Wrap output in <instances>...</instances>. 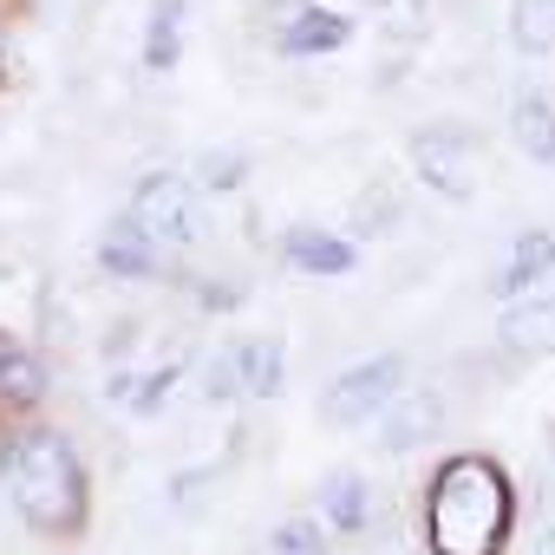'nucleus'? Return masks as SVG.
<instances>
[{"label":"nucleus","mask_w":555,"mask_h":555,"mask_svg":"<svg viewBox=\"0 0 555 555\" xmlns=\"http://www.w3.org/2000/svg\"><path fill=\"white\" fill-rule=\"evenodd\" d=\"M321 509H327L334 529H366V522H373V490H366V477H360V470H327V477H321Z\"/></svg>","instance_id":"4468645a"},{"label":"nucleus","mask_w":555,"mask_h":555,"mask_svg":"<svg viewBox=\"0 0 555 555\" xmlns=\"http://www.w3.org/2000/svg\"><path fill=\"white\" fill-rule=\"evenodd\" d=\"M496 340H503L509 353H555V295H529V301H516V308L503 314Z\"/></svg>","instance_id":"9d476101"},{"label":"nucleus","mask_w":555,"mask_h":555,"mask_svg":"<svg viewBox=\"0 0 555 555\" xmlns=\"http://www.w3.org/2000/svg\"><path fill=\"white\" fill-rule=\"evenodd\" d=\"M451 425V392L444 386H418V392H399L386 412H379V451L386 457H412V451H431Z\"/></svg>","instance_id":"423d86ee"},{"label":"nucleus","mask_w":555,"mask_h":555,"mask_svg":"<svg viewBox=\"0 0 555 555\" xmlns=\"http://www.w3.org/2000/svg\"><path fill=\"white\" fill-rule=\"evenodd\" d=\"M509 138H516L522 157L555 164V105H548L542 92H516V99H509Z\"/></svg>","instance_id":"f8f14e48"},{"label":"nucleus","mask_w":555,"mask_h":555,"mask_svg":"<svg viewBox=\"0 0 555 555\" xmlns=\"http://www.w3.org/2000/svg\"><path fill=\"white\" fill-rule=\"evenodd\" d=\"M0 496L34 535H79L86 529V464L60 425H21L0 444Z\"/></svg>","instance_id":"f257e3e1"},{"label":"nucleus","mask_w":555,"mask_h":555,"mask_svg":"<svg viewBox=\"0 0 555 555\" xmlns=\"http://www.w3.org/2000/svg\"><path fill=\"white\" fill-rule=\"evenodd\" d=\"M399 222V196H392V183H366V196L353 203V229L360 235H386Z\"/></svg>","instance_id":"a211bd4d"},{"label":"nucleus","mask_w":555,"mask_h":555,"mask_svg":"<svg viewBox=\"0 0 555 555\" xmlns=\"http://www.w3.org/2000/svg\"><path fill=\"white\" fill-rule=\"evenodd\" d=\"M242 170H248V164H242L235 151H209V157L196 164V177H190V183H196V190H209V196H229V190L242 183Z\"/></svg>","instance_id":"6ab92c4d"},{"label":"nucleus","mask_w":555,"mask_h":555,"mask_svg":"<svg viewBox=\"0 0 555 555\" xmlns=\"http://www.w3.org/2000/svg\"><path fill=\"white\" fill-rule=\"evenodd\" d=\"M509 40H516V53L548 60L555 53V0H509Z\"/></svg>","instance_id":"2eb2a0df"},{"label":"nucleus","mask_w":555,"mask_h":555,"mask_svg":"<svg viewBox=\"0 0 555 555\" xmlns=\"http://www.w3.org/2000/svg\"><path fill=\"white\" fill-rule=\"evenodd\" d=\"M99 268L118 274V282H157V274H164V261L151 255V242H144L125 216H112V229H105V242H99Z\"/></svg>","instance_id":"6e6552de"},{"label":"nucleus","mask_w":555,"mask_h":555,"mask_svg":"<svg viewBox=\"0 0 555 555\" xmlns=\"http://www.w3.org/2000/svg\"><path fill=\"white\" fill-rule=\"evenodd\" d=\"M405 392V360L399 353H379V360H360L353 373H340L321 399V418L327 425H379V412Z\"/></svg>","instance_id":"39448f33"},{"label":"nucleus","mask_w":555,"mask_h":555,"mask_svg":"<svg viewBox=\"0 0 555 555\" xmlns=\"http://www.w3.org/2000/svg\"><path fill=\"white\" fill-rule=\"evenodd\" d=\"M412 170L444 196V203H464L470 196V177H477V131L457 125V118H431L412 131Z\"/></svg>","instance_id":"20e7f679"},{"label":"nucleus","mask_w":555,"mask_h":555,"mask_svg":"<svg viewBox=\"0 0 555 555\" xmlns=\"http://www.w3.org/2000/svg\"><path fill=\"white\" fill-rule=\"evenodd\" d=\"M144 242H151V255L170 268V261H183L203 235H209V222H203V203H196V183L183 177V170H151V177H138V190L125 196V209H118Z\"/></svg>","instance_id":"7ed1b4c3"},{"label":"nucleus","mask_w":555,"mask_h":555,"mask_svg":"<svg viewBox=\"0 0 555 555\" xmlns=\"http://www.w3.org/2000/svg\"><path fill=\"white\" fill-rule=\"evenodd\" d=\"M261 555H327V535H321V522L288 516V522L268 529V548H261Z\"/></svg>","instance_id":"f3484780"},{"label":"nucleus","mask_w":555,"mask_h":555,"mask_svg":"<svg viewBox=\"0 0 555 555\" xmlns=\"http://www.w3.org/2000/svg\"><path fill=\"white\" fill-rule=\"evenodd\" d=\"M177 53H183V0H157L151 27H144V66L151 73H170Z\"/></svg>","instance_id":"dca6fc26"},{"label":"nucleus","mask_w":555,"mask_h":555,"mask_svg":"<svg viewBox=\"0 0 555 555\" xmlns=\"http://www.w3.org/2000/svg\"><path fill=\"white\" fill-rule=\"evenodd\" d=\"M40 399H47V360L27 340L0 334V412L27 418V412H40Z\"/></svg>","instance_id":"0eeeda50"},{"label":"nucleus","mask_w":555,"mask_h":555,"mask_svg":"<svg viewBox=\"0 0 555 555\" xmlns=\"http://www.w3.org/2000/svg\"><path fill=\"white\" fill-rule=\"evenodd\" d=\"M548 268H555V235L548 229H522L509 242V261L496 268V295H522L529 282H542Z\"/></svg>","instance_id":"ddd939ff"},{"label":"nucleus","mask_w":555,"mask_h":555,"mask_svg":"<svg viewBox=\"0 0 555 555\" xmlns=\"http://www.w3.org/2000/svg\"><path fill=\"white\" fill-rule=\"evenodd\" d=\"M503 522H509V490H503L496 464L451 457L431 477V503H425L431 555H496Z\"/></svg>","instance_id":"f03ea898"},{"label":"nucleus","mask_w":555,"mask_h":555,"mask_svg":"<svg viewBox=\"0 0 555 555\" xmlns=\"http://www.w3.org/2000/svg\"><path fill=\"white\" fill-rule=\"evenodd\" d=\"M282 255H288L301 274H347V268H353V242L334 235V229H314V222L288 229V235H282Z\"/></svg>","instance_id":"1a4fd4ad"},{"label":"nucleus","mask_w":555,"mask_h":555,"mask_svg":"<svg viewBox=\"0 0 555 555\" xmlns=\"http://www.w3.org/2000/svg\"><path fill=\"white\" fill-rule=\"evenodd\" d=\"M347 14H327V8H308V14H295L282 34H274V47H282L288 60H308V53H340L347 47Z\"/></svg>","instance_id":"9b49d317"}]
</instances>
